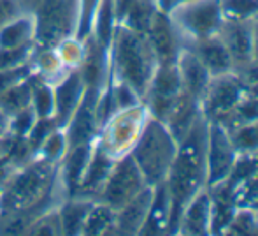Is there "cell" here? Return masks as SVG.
Returning <instances> with one entry per match:
<instances>
[{"label":"cell","instance_id":"obj_1","mask_svg":"<svg viewBox=\"0 0 258 236\" xmlns=\"http://www.w3.org/2000/svg\"><path fill=\"white\" fill-rule=\"evenodd\" d=\"M207 118L202 115L186 136L177 143L174 162L165 178L170 198V222L167 234H176L177 222L184 206L204 188H207Z\"/></svg>","mask_w":258,"mask_h":236},{"label":"cell","instance_id":"obj_2","mask_svg":"<svg viewBox=\"0 0 258 236\" xmlns=\"http://www.w3.org/2000/svg\"><path fill=\"white\" fill-rule=\"evenodd\" d=\"M111 78L132 86L143 99L153 78L158 60L146 34L119 23L109 46Z\"/></svg>","mask_w":258,"mask_h":236},{"label":"cell","instance_id":"obj_3","mask_svg":"<svg viewBox=\"0 0 258 236\" xmlns=\"http://www.w3.org/2000/svg\"><path fill=\"white\" fill-rule=\"evenodd\" d=\"M177 152V141L163 122L156 118L148 120L139 141L132 150V159L143 173L150 187L163 183Z\"/></svg>","mask_w":258,"mask_h":236},{"label":"cell","instance_id":"obj_4","mask_svg":"<svg viewBox=\"0 0 258 236\" xmlns=\"http://www.w3.org/2000/svg\"><path fill=\"white\" fill-rule=\"evenodd\" d=\"M148 120H150V111L144 103L114 111L100 125L95 139L97 148L112 161L126 157L132 154Z\"/></svg>","mask_w":258,"mask_h":236},{"label":"cell","instance_id":"obj_5","mask_svg":"<svg viewBox=\"0 0 258 236\" xmlns=\"http://www.w3.org/2000/svg\"><path fill=\"white\" fill-rule=\"evenodd\" d=\"M79 0H41L34 11L35 42L53 48L61 39L76 35Z\"/></svg>","mask_w":258,"mask_h":236},{"label":"cell","instance_id":"obj_6","mask_svg":"<svg viewBox=\"0 0 258 236\" xmlns=\"http://www.w3.org/2000/svg\"><path fill=\"white\" fill-rule=\"evenodd\" d=\"M169 16L181 32L184 42L214 37L225 20L220 0H191L177 4L169 11Z\"/></svg>","mask_w":258,"mask_h":236},{"label":"cell","instance_id":"obj_7","mask_svg":"<svg viewBox=\"0 0 258 236\" xmlns=\"http://www.w3.org/2000/svg\"><path fill=\"white\" fill-rule=\"evenodd\" d=\"M144 187H148V183L143 173L134 162L132 155H126L114 162L99 194V201L105 203L116 212L123 205H126L134 196L139 194Z\"/></svg>","mask_w":258,"mask_h":236},{"label":"cell","instance_id":"obj_8","mask_svg":"<svg viewBox=\"0 0 258 236\" xmlns=\"http://www.w3.org/2000/svg\"><path fill=\"white\" fill-rule=\"evenodd\" d=\"M183 83L179 78L176 64H158L146 93L143 97L144 106L150 111V117L160 122L167 118L169 111L183 93Z\"/></svg>","mask_w":258,"mask_h":236},{"label":"cell","instance_id":"obj_9","mask_svg":"<svg viewBox=\"0 0 258 236\" xmlns=\"http://www.w3.org/2000/svg\"><path fill=\"white\" fill-rule=\"evenodd\" d=\"M246 96V88L235 72L211 78L201 99L202 115L209 122H221Z\"/></svg>","mask_w":258,"mask_h":236},{"label":"cell","instance_id":"obj_10","mask_svg":"<svg viewBox=\"0 0 258 236\" xmlns=\"http://www.w3.org/2000/svg\"><path fill=\"white\" fill-rule=\"evenodd\" d=\"M237 150L232 143L230 132L220 122L207 120V187L225 181L234 169Z\"/></svg>","mask_w":258,"mask_h":236},{"label":"cell","instance_id":"obj_11","mask_svg":"<svg viewBox=\"0 0 258 236\" xmlns=\"http://www.w3.org/2000/svg\"><path fill=\"white\" fill-rule=\"evenodd\" d=\"M158 64H176L184 48V39L167 11L160 9L146 32Z\"/></svg>","mask_w":258,"mask_h":236},{"label":"cell","instance_id":"obj_12","mask_svg":"<svg viewBox=\"0 0 258 236\" xmlns=\"http://www.w3.org/2000/svg\"><path fill=\"white\" fill-rule=\"evenodd\" d=\"M99 96H100L99 90H85L81 104L74 111V115L67 122V125L63 127V132L69 141V148L79 147V145L95 143L97 134H99L100 129L95 113Z\"/></svg>","mask_w":258,"mask_h":236},{"label":"cell","instance_id":"obj_13","mask_svg":"<svg viewBox=\"0 0 258 236\" xmlns=\"http://www.w3.org/2000/svg\"><path fill=\"white\" fill-rule=\"evenodd\" d=\"M85 59L81 67L78 69L79 78L86 90H102L107 86L111 79V59H109V48L100 44L93 35L85 39Z\"/></svg>","mask_w":258,"mask_h":236},{"label":"cell","instance_id":"obj_14","mask_svg":"<svg viewBox=\"0 0 258 236\" xmlns=\"http://www.w3.org/2000/svg\"><path fill=\"white\" fill-rule=\"evenodd\" d=\"M218 37L230 53L235 69L253 62V20H223Z\"/></svg>","mask_w":258,"mask_h":236},{"label":"cell","instance_id":"obj_15","mask_svg":"<svg viewBox=\"0 0 258 236\" xmlns=\"http://www.w3.org/2000/svg\"><path fill=\"white\" fill-rule=\"evenodd\" d=\"M155 187H144L126 205L116 210L114 234H141L153 203Z\"/></svg>","mask_w":258,"mask_h":236},{"label":"cell","instance_id":"obj_16","mask_svg":"<svg viewBox=\"0 0 258 236\" xmlns=\"http://www.w3.org/2000/svg\"><path fill=\"white\" fill-rule=\"evenodd\" d=\"M85 85L78 71H71L63 79L54 85V117L53 122L58 129H63L67 122L81 104L85 96Z\"/></svg>","mask_w":258,"mask_h":236},{"label":"cell","instance_id":"obj_17","mask_svg":"<svg viewBox=\"0 0 258 236\" xmlns=\"http://www.w3.org/2000/svg\"><path fill=\"white\" fill-rule=\"evenodd\" d=\"M184 48H188L197 55V59L209 71L211 78L234 72V60H232L230 53H228V50L225 48V44L218 35L201 39V41H188L184 42Z\"/></svg>","mask_w":258,"mask_h":236},{"label":"cell","instance_id":"obj_18","mask_svg":"<svg viewBox=\"0 0 258 236\" xmlns=\"http://www.w3.org/2000/svg\"><path fill=\"white\" fill-rule=\"evenodd\" d=\"M176 234L181 236H207L211 234V198L209 191L199 192L186 206L177 222Z\"/></svg>","mask_w":258,"mask_h":236},{"label":"cell","instance_id":"obj_19","mask_svg":"<svg viewBox=\"0 0 258 236\" xmlns=\"http://www.w3.org/2000/svg\"><path fill=\"white\" fill-rule=\"evenodd\" d=\"M95 143L90 145H79V147H72L67 150L65 157L58 164V180L67 196H72L78 188L79 181H81L85 169L92 157V152Z\"/></svg>","mask_w":258,"mask_h":236},{"label":"cell","instance_id":"obj_20","mask_svg":"<svg viewBox=\"0 0 258 236\" xmlns=\"http://www.w3.org/2000/svg\"><path fill=\"white\" fill-rule=\"evenodd\" d=\"M114 162L116 161L107 157V155H105L102 150H99L95 145L92 152V157H90V162L85 169V175H83L78 188H76V192L72 196L99 199V194H100V191H102V187H104L105 180H107L109 173H111L112 166H114Z\"/></svg>","mask_w":258,"mask_h":236},{"label":"cell","instance_id":"obj_21","mask_svg":"<svg viewBox=\"0 0 258 236\" xmlns=\"http://www.w3.org/2000/svg\"><path fill=\"white\" fill-rule=\"evenodd\" d=\"M176 65L177 71H179L181 83H183V90L186 93H190L191 97H195L197 101H201L211 81L209 71L197 59V55L188 48H183V52L177 57Z\"/></svg>","mask_w":258,"mask_h":236},{"label":"cell","instance_id":"obj_22","mask_svg":"<svg viewBox=\"0 0 258 236\" xmlns=\"http://www.w3.org/2000/svg\"><path fill=\"white\" fill-rule=\"evenodd\" d=\"M201 117H202L201 101L191 97L190 93L183 92L179 96V99L176 101V104L172 106V110L169 111L167 118L163 120V123H165L167 129L170 130L174 139L179 143Z\"/></svg>","mask_w":258,"mask_h":236},{"label":"cell","instance_id":"obj_23","mask_svg":"<svg viewBox=\"0 0 258 236\" xmlns=\"http://www.w3.org/2000/svg\"><path fill=\"white\" fill-rule=\"evenodd\" d=\"M97 199H88L83 196H69L58 206L61 234H81L83 222L88 215L90 208Z\"/></svg>","mask_w":258,"mask_h":236},{"label":"cell","instance_id":"obj_24","mask_svg":"<svg viewBox=\"0 0 258 236\" xmlns=\"http://www.w3.org/2000/svg\"><path fill=\"white\" fill-rule=\"evenodd\" d=\"M35 42L34 13H21L0 30V50L21 48Z\"/></svg>","mask_w":258,"mask_h":236},{"label":"cell","instance_id":"obj_25","mask_svg":"<svg viewBox=\"0 0 258 236\" xmlns=\"http://www.w3.org/2000/svg\"><path fill=\"white\" fill-rule=\"evenodd\" d=\"M30 69L34 76L46 79L53 85H56L60 79H63L71 72L63 67L54 48H49V46H35L34 55L30 59Z\"/></svg>","mask_w":258,"mask_h":236},{"label":"cell","instance_id":"obj_26","mask_svg":"<svg viewBox=\"0 0 258 236\" xmlns=\"http://www.w3.org/2000/svg\"><path fill=\"white\" fill-rule=\"evenodd\" d=\"M170 222V198L165 183L155 187L153 203L141 234H167Z\"/></svg>","mask_w":258,"mask_h":236},{"label":"cell","instance_id":"obj_27","mask_svg":"<svg viewBox=\"0 0 258 236\" xmlns=\"http://www.w3.org/2000/svg\"><path fill=\"white\" fill-rule=\"evenodd\" d=\"M118 25H119V18H118V9H116V2L114 0H100L99 9L95 13V20H93L92 34L90 35H93L100 44L109 48Z\"/></svg>","mask_w":258,"mask_h":236},{"label":"cell","instance_id":"obj_28","mask_svg":"<svg viewBox=\"0 0 258 236\" xmlns=\"http://www.w3.org/2000/svg\"><path fill=\"white\" fill-rule=\"evenodd\" d=\"M116 212L105 203L97 199L90 208L85 222H83L81 234L99 236V234H114Z\"/></svg>","mask_w":258,"mask_h":236},{"label":"cell","instance_id":"obj_29","mask_svg":"<svg viewBox=\"0 0 258 236\" xmlns=\"http://www.w3.org/2000/svg\"><path fill=\"white\" fill-rule=\"evenodd\" d=\"M32 86V110L39 120H49L54 117V85L46 79L30 74Z\"/></svg>","mask_w":258,"mask_h":236},{"label":"cell","instance_id":"obj_30","mask_svg":"<svg viewBox=\"0 0 258 236\" xmlns=\"http://www.w3.org/2000/svg\"><path fill=\"white\" fill-rule=\"evenodd\" d=\"M158 11V0H134L132 6L128 7V11L125 13V16H123V20L119 23L146 34Z\"/></svg>","mask_w":258,"mask_h":236},{"label":"cell","instance_id":"obj_31","mask_svg":"<svg viewBox=\"0 0 258 236\" xmlns=\"http://www.w3.org/2000/svg\"><path fill=\"white\" fill-rule=\"evenodd\" d=\"M32 103V86H30V76L16 85L9 86L0 93V110L6 111L9 117H14L20 111L30 108Z\"/></svg>","mask_w":258,"mask_h":236},{"label":"cell","instance_id":"obj_32","mask_svg":"<svg viewBox=\"0 0 258 236\" xmlns=\"http://www.w3.org/2000/svg\"><path fill=\"white\" fill-rule=\"evenodd\" d=\"M67 150L69 141L63 129H54L41 141V145L37 147V152H35V157L42 159L46 162H51V164H60V161L67 154Z\"/></svg>","mask_w":258,"mask_h":236},{"label":"cell","instance_id":"obj_33","mask_svg":"<svg viewBox=\"0 0 258 236\" xmlns=\"http://www.w3.org/2000/svg\"><path fill=\"white\" fill-rule=\"evenodd\" d=\"M53 48L67 71H78L81 67L83 59H85V50H86L83 39L71 35V37H65L60 42H56Z\"/></svg>","mask_w":258,"mask_h":236},{"label":"cell","instance_id":"obj_34","mask_svg":"<svg viewBox=\"0 0 258 236\" xmlns=\"http://www.w3.org/2000/svg\"><path fill=\"white\" fill-rule=\"evenodd\" d=\"M253 120H258V96L246 92V96L239 101L237 106L221 120L220 123L227 130H232L235 127L242 125V123L253 122Z\"/></svg>","mask_w":258,"mask_h":236},{"label":"cell","instance_id":"obj_35","mask_svg":"<svg viewBox=\"0 0 258 236\" xmlns=\"http://www.w3.org/2000/svg\"><path fill=\"white\" fill-rule=\"evenodd\" d=\"M223 234H258V212L253 206H239Z\"/></svg>","mask_w":258,"mask_h":236},{"label":"cell","instance_id":"obj_36","mask_svg":"<svg viewBox=\"0 0 258 236\" xmlns=\"http://www.w3.org/2000/svg\"><path fill=\"white\" fill-rule=\"evenodd\" d=\"M225 20H256L258 0H220Z\"/></svg>","mask_w":258,"mask_h":236},{"label":"cell","instance_id":"obj_37","mask_svg":"<svg viewBox=\"0 0 258 236\" xmlns=\"http://www.w3.org/2000/svg\"><path fill=\"white\" fill-rule=\"evenodd\" d=\"M228 132H230L232 143H234L237 154L258 150V120L242 123Z\"/></svg>","mask_w":258,"mask_h":236},{"label":"cell","instance_id":"obj_38","mask_svg":"<svg viewBox=\"0 0 258 236\" xmlns=\"http://www.w3.org/2000/svg\"><path fill=\"white\" fill-rule=\"evenodd\" d=\"M35 46H37V42L21 46V48L0 50V71L23 67V65L30 64V59H32V55H34Z\"/></svg>","mask_w":258,"mask_h":236},{"label":"cell","instance_id":"obj_39","mask_svg":"<svg viewBox=\"0 0 258 236\" xmlns=\"http://www.w3.org/2000/svg\"><path fill=\"white\" fill-rule=\"evenodd\" d=\"M28 234H61L58 208H49L32 220Z\"/></svg>","mask_w":258,"mask_h":236},{"label":"cell","instance_id":"obj_40","mask_svg":"<svg viewBox=\"0 0 258 236\" xmlns=\"http://www.w3.org/2000/svg\"><path fill=\"white\" fill-rule=\"evenodd\" d=\"M100 0H79V16H78V28H76V37L85 41L93 28L95 13L99 9Z\"/></svg>","mask_w":258,"mask_h":236},{"label":"cell","instance_id":"obj_41","mask_svg":"<svg viewBox=\"0 0 258 236\" xmlns=\"http://www.w3.org/2000/svg\"><path fill=\"white\" fill-rule=\"evenodd\" d=\"M37 120L39 118H37V115L34 113L32 106L27 108V110L20 111V113H16L14 117H11V130L9 132L16 137L28 136V134L32 132V129H34V125H35Z\"/></svg>","mask_w":258,"mask_h":236},{"label":"cell","instance_id":"obj_42","mask_svg":"<svg viewBox=\"0 0 258 236\" xmlns=\"http://www.w3.org/2000/svg\"><path fill=\"white\" fill-rule=\"evenodd\" d=\"M32 74L30 64L23 65V67H16V69H7V71H0V93L4 90H7L9 86L16 85V83L27 79Z\"/></svg>","mask_w":258,"mask_h":236},{"label":"cell","instance_id":"obj_43","mask_svg":"<svg viewBox=\"0 0 258 236\" xmlns=\"http://www.w3.org/2000/svg\"><path fill=\"white\" fill-rule=\"evenodd\" d=\"M23 13L20 4L16 0H0V30L6 27L9 21H13L16 16Z\"/></svg>","mask_w":258,"mask_h":236},{"label":"cell","instance_id":"obj_44","mask_svg":"<svg viewBox=\"0 0 258 236\" xmlns=\"http://www.w3.org/2000/svg\"><path fill=\"white\" fill-rule=\"evenodd\" d=\"M9 130H11V117L6 113V111L0 110V137L11 134Z\"/></svg>","mask_w":258,"mask_h":236},{"label":"cell","instance_id":"obj_45","mask_svg":"<svg viewBox=\"0 0 258 236\" xmlns=\"http://www.w3.org/2000/svg\"><path fill=\"white\" fill-rule=\"evenodd\" d=\"M16 2L20 4V7H21L23 13H34L35 7L41 4V0H16Z\"/></svg>","mask_w":258,"mask_h":236},{"label":"cell","instance_id":"obj_46","mask_svg":"<svg viewBox=\"0 0 258 236\" xmlns=\"http://www.w3.org/2000/svg\"><path fill=\"white\" fill-rule=\"evenodd\" d=\"M114 2H116V9H118V18H119V21H121L125 13L128 11V7L132 6L134 0H114Z\"/></svg>","mask_w":258,"mask_h":236},{"label":"cell","instance_id":"obj_47","mask_svg":"<svg viewBox=\"0 0 258 236\" xmlns=\"http://www.w3.org/2000/svg\"><path fill=\"white\" fill-rule=\"evenodd\" d=\"M253 62L258 64V18L253 20Z\"/></svg>","mask_w":258,"mask_h":236},{"label":"cell","instance_id":"obj_48","mask_svg":"<svg viewBox=\"0 0 258 236\" xmlns=\"http://www.w3.org/2000/svg\"><path fill=\"white\" fill-rule=\"evenodd\" d=\"M158 6L162 11H167V13H169L174 6V0H158Z\"/></svg>","mask_w":258,"mask_h":236},{"label":"cell","instance_id":"obj_49","mask_svg":"<svg viewBox=\"0 0 258 236\" xmlns=\"http://www.w3.org/2000/svg\"><path fill=\"white\" fill-rule=\"evenodd\" d=\"M183 2H191V0H174V6H177V4H183Z\"/></svg>","mask_w":258,"mask_h":236},{"label":"cell","instance_id":"obj_50","mask_svg":"<svg viewBox=\"0 0 258 236\" xmlns=\"http://www.w3.org/2000/svg\"><path fill=\"white\" fill-rule=\"evenodd\" d=\"M0 212H2V201H0Z\"/></svg>","mask_w":258,"mask_h":236},{"label":"cell","instance_id":"obj_51","mask_svg":"<svg viewBox=\"0 0 258 236\" xmlns=\"http://www.w3.org/2000/svg\"><path fill=\"white\" fill-rule=\"evenodd\" d=\"M256 212H258V208H256Z\"/></svg>","mask_w":258,"mask_h":236}]
</instances>
